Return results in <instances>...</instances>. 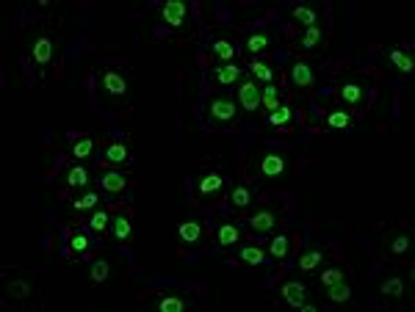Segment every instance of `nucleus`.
<instances>
[{"mask_svg":"<svg viewBox=\"0 0 415 312\" xmlns=\"http://www.w3.org/2000/svg\"><path fill=\"white\" fill-rule=\"evenodd\" d=\"M178 238L180 243H185V246H199L202 243V238H205V229H202V224L197 221V218H183L178 224Z\"/></svg>","mask_w":415,"mask_h":312,"instance_id":"nucleus-18","label":"nucleus"},{"mask_svg":"<svg viewBox=\"0 0 415 312\" xmlns=\"http://www.w3.org/2000/svg\"><path fill=\"white\" fill-rule=\"evenodd\" d=\"M100 185H103V191H108V194H122V191H127V185H130V177L125 174V171H106L103 174V180H100Z\"/></svg>","mask_w":415,"mask_h":312,"instance_id":"nucleus-31","label":"nucleus"},{"mask_svg":"<svg viewBox=\"0 0 415 312\" xmlns=\"http://www.w3.org/2000/svg\"><path fill=\"white\" fill-rule=\"evenodd\" d=\"M158 17L175 34H191V8H188L185 0H167L158 8Z\"/></svg>","mask_w":415,"mask_h":312,"instance_id":"nucleus-5","label":"nucleus"},{"mask_svg":"<svg viewBox=\"0 0 415 312\" xmlns=\"http://www.w3.org/2000/svg\"><path fill=\"white\" fill-rule=\"evenodd\" d=\"M28 52H31V61L36 64V69H39V72H48L50 64L56 61V42H53L50 34H36V36L31 39Z\"/></svg>","mask_w":415,"mask_h":312,"instance_id":"nucleus-7","label":"nucleus"},{"mask_svg":"<svg viewBox=\"0 0 415 312\" xmlns=\"http://www.w3.org/2000/svg\"><path fill=\"white\" fill-rule=\"evenodd\" d=\"M283 103H286V94H283V89L277 83H269V86L260 89V108H266V113H272Z\"/></svg>","mask_w":415,"mask_h":312,"instance_id":"nucleus-30","label":"nucleus"},{"mask_svg":"<svg viewBox=\"0 0 415 312\" xmlns=\"http://www.w3.org/2000/svg\"><path fill=\"white\" fill-rule=\"evenodd\" d=\"M241 241H244V229H241L238 224H230V221H222V224L216 227V243H219V246L230 249V246H238Z\"/></svg>","mask_w":415,"mask_h":312,"instance_id":"nucleus-25","label":"nucleus"},{"mask_svg":"<svg viewBox=\"0 0 415 312\" xmlns=\"http://www.w3.org/2000/svg\"><path fill=\"white\" fill-rule=\"evenodd\" d=\"M249 169L266 180V183H274V180H286L291 174V157L286 155L283 150H266L249 163Z\"/></svg>","mask_w":415,"mask_h":312,"instance_id":"nucleus-2","label":"nucleus"},{"mask_svg":"<svg viewBox=\"0 0 415 312\" xmlns=\"http://www.w3.org/2000/svg\"><path fill=\"white\" fill-rule=\"evenodd\" d=\"M316 276H318V285H321V288H330V285L346 282V279H349V268H344V265H332V268H324V271L316 274Z\"/></svg>","mask_w":415,"mask_h":312,"instance_id":"nucleus-39","label":"nucleus"},{"mask_svg":"<svg viewBox=\"0 0 415 312\" xmlns=\"http://www.w3.org/2000/svg\"><path fill=\"white\" fill-rule=\"evenodd\" d=\"M266 125H269V127H291V125H294V108L288 103L274 108L272 113H266Z\"/></svg>","mask_w":415,"mask_h":312,"instance_id":"nucleus-35","label":"nucleus"},{"mask_svg":"<svg viewBox=\"0 0 415 312\" xmlns=\"http://www.w3.org/2000/svg\"><path fill=\"white\" fill-rule=\"evenodd\" d=\"M64 185L72 191H86V188H92V171L83 163H72L64 171Z\"/></svg>","mask_w":415,"mask_h":312,"instance_id":"nucleus-17","label":"nucleus"},{"mask_svg":"<svg viewBox=\"0 0 415 312\" xmlns=\"http://www.w3.org/2000/svg\"><path fill=\"white\" fill-rule=\"evenodd\" d=\"M291 80H294L297 89H313V83H316V69H313L307 61H297V64L291 66Z\"/></svg>","mask_w":415,"mask_h":312,"instance_id":"nucleus-28","label":"nucleus"},{"mask_svg":"<svg viewBox=\"0 0 415 312\" xmlns=\"http://www.w3.org/2000/svg\"><path fill=\"white\" fill-rule=\"evenodd\" d=\"M106 160L111 163V166H127L130 163V144L127 141H111L108 147H106Z\"/></svg>","mask_w":415,"mask_h":312,"instance_id":"nucleus-32","label":"nucleus"},{"mask_svg":"<svg viewBox=\"0 0 415 312\" xmlns=\"http://www.w3.org/2000/svg\"><path fill=\"white\" fill-rule=\"evenodd\" d=\"M249 75H252L255 83H263V86H269V83L277 80V69H274L269 61H258V58H252V64H249Z\"/></svg>","mask_w":415,"mask_h":312,"instance_id":"nucleus-29","label":"nucleus"},{"mask_svg":"<svg viewBox=\"0 0 415 312\" xmlns=\"http://www.w3.org/2000/svg\"><path fill=\"white\" fill-rule=\"evenodd\" d=\"M277 293H280V302L288 304V307H294V310H299V307L310 299V288H307V282H302V279H286Z\"/></svg>","mask_w":415,"mask_h":312,"instance_id":"nucleus-10","label":"nucleus"},{"mask_svg":"<svg viewBox=\"0 0 415 312\" xmlns=\"http://www.w3.org/2000/svg\"><path fill=\"white\" fill-rule=\"evenodd\" d=\"M69 249H72V255H86V252L92 249V238H89V232L75 229V232L69 235Z\"/></svg>","mask_w":415,"mask_h":312,"instance_id":"nucleus-41","label":"nucleus"},{"mask_svg":"<svg viewBox=\"0 0 415 312\" xmlns=\"http://www.w3.org/2000/svg\"><path fill=\"white\" fill-rule=\"evenodd\" d=\"M3 290H6V296L14 299V302H31V299H34V282L25 279V276H22V279H6Z\"/></svg>","mask_w":415,"mask_h":312,"instance_id":"nucleus-22","label":"nucleus"},{"mask_svg":"<svg viewBox=\"0 0 415 312\" xmlns=\"http://www.w3.org/2000/svg\"><path fill=\"white\" fill-rule=\"evenodd\" d=\"M194 191L202 202H219L227 191V174L219 169V166H202L197 174H194Z\"/></svg>","mask_w":415,"mask_h":312,"instance_id":"nucleus-1","label":"nucleus"},{"mask_svg":"<svg viewBox=\"0 0 415 312\" xmlns=\"http://www.w3.org/2000/svg\"><path fill=\"white\" fill-rule=\"evenodd\" d=\"M324 293H327V299H330L332 304H346V302L352 299V285H349V279H346V282H338V285L324 288Z\"/></svg>","mask_w":415,"mask_h":312,"instance_id":"nucleus-40","label":"nucleus"},{"mask_svg":"<svg viewBox=\"0 0 415 312\" xmlns=\"http://www.w3.org/2000/svg\"><path fill=\"white\" fill-rule=\"evenodd\" d=\"M277 45V34L272 28H258V31H249L241 42V48L249 52V55H263Z\"/></svg>","mask_w":415,"mask_h":312,"instance_id":"nucleus-9","label":"nucleus"},{"mask_svg":"<svg viewBox=\"0 0 415 312\" xmlns=\"http://www.w3.org/2000/svg\"><path fill=\"white\" fill-rule=\"evenodd\" d=\"M97 89H100V97L103 100L122 103L130 94V80H127V75L122 69H117V66H103L100 75H97Z\"/></svg>","mask_w":415,"mask_h":312,"instance_id":"nucleus-3","label":"nucleus"},{"mask_svg":"<svg viewBox=\"0 0 415 312\" xmlns=\"http://www.w3.org/2000/svg\"><path fill=\"white\" fill-rule=\"evenodd\" d=\"M269 257L272 260H288L291 257V232L274 235V241L269 243Z\"/></svg>","mask_w":415,"mask_h":312,"instance_id":"nucleus-34","label":"nucleus"},{"mask_svg":"<svg viewBox=\"0 0 415 312\" xmlns=\"http://www.w3.org/2000/svg\"><path fill=\"white\" fill-rule=\"evenodd\" d=\"M94 150H97V139L94 136H83V139L72 141L69 155L75 157V160H89V157L94 155Z\"/></svg>","mask_w":415,"mask_h":312,"instance_id":"nucleus-37","label":"nucleus"},{"mask_svg":"<svg viewBox=\"0 0 415 312\" xmlns=\"http://www.w3.org/2000/svg\"><path fill=\"white\" fill-rule=\"evenodd\" d=\"M324 262H327V249L313 246V249H307V252L299 255L297 268L302 274H318V268H324Z\"/></svg>","mask_w":415,"mask_h":312,"instance_id":"nucleus-19","label":"nucleus"},{"mask_svg":"<svg viewBox=\"0 0 415 312\" xmlns=\"http://www.w3.org/2000/svg\"><path fill=\"white\" fill-rule=\"evenodd\" d=\"M100 194L94 191V188H86V191H78L75 197H72V202L66 205V213L69 215H89L92 210L100 208Z\"/></svg>","mask_w":415,"mask_h":312,"instance_id":"nucleus-14","label":"nucleus"},{"mask_svg":"<svg viewBox=\"0 0 415 312\" xmlns=\"http://www.w3.org/2000/svg\"><path fill=\"white\" fill-rule=\"evenodd\" d=\"M244 72H246V69H244L238 61H230V64H216V66L211 69V78H213L216 86L233 89V86H238V83L244 80Z\"/></svg>","mask_w":415,"mask_h":312,"instance_id":"nucleus-13","label":"nucleus"},{"mask_svg":"<svg viewBox=\"0 0 415 312\" xmlns=\"http://www.w3.org/2000/svg\"><path fill=\"white\" fill-rule=\"evenodd\" d=\"M86 224H89V229H92V232L103 235V232H108V227H111V213L100 205L97 210H92V213H89Z\"/></svg>","mask_w":415,"mask_h":312,"instance_id":"nucleus-38","label":"nucleus"},{"mask_svg":"<svg viewBox=\"0 0 415 312\" xmlns=\"http://www.w3.org/2000/svg\"><path fill=\"white\" fill-rule=\"evenodd\" d=\"M283 218H286L283 208H277V205H263L260 210L252 213V218L246 221V227H249L252 232H258V235H269V232H274L277 227H283Z\"/></svg>","mask_w":415,"mask_h":312,"instance_id":"nucleus-6","label":"nucleus"},{"mask_svg":"<svg viewBox=\"0 0 415 312\" xmlns=\"http://www.w3.org/2000/svg\"><path fill=\"white\" fill-rule=\"evenodd\" d=\"M111 279V260L108 257H97L89 262V282L92 285H106Z\"/></svg>","mask_w":415,"mask_h":312,"instance_id":"nucleus-33","label":"nucleus"},{"mask_svg":"<svg viewBox=\"0 0 415 312\" xmlns=\"http://www.w3.org/2000/svg\"><path fill=\"white\" fill-rule=\"evenodd\" d=\"M108 235L117 241V243H127L133 238V221L127 213H117L111 215V227H108Z\"/></svg>","mask_w":415,"mask_h":312,"instance_id":"nucleus-24","label":"nucleus"},{"mask_svg":"<svg viewBox=\"0 0 415 312\" xmlns=\"http://www.w3.org/2000/svg\"><path fill=\"white\" fill-rule=\"evenodd\" d=\"M413 249V232L405 229V227H396V229H388L382 235V252L391 255V257H407Z\"/></svg>","mask_w":415,"mask_h":312,"instance_id":"nucleus-8","label":"nucleus"},{"mask_svg":"<svg viewBox=\"0 0 415 312\" xmlns=\"http://www.w3.org/2000/svg\"><path fill=\"white\" fill-rule=\"evenodd\" d=\"M327 42H330V31H327L324 22H316V25L304 28L302 36H299V48L304 52H321L327 48Z\"/></svg>","mask_w":415,"mask_h":312,"instance_id":"nucleus-11","label":"nucleus"},{"mask_svg":"<svg viewBox=\"0 0 415 312\" xmlns=\"http://www.w3.org/2000/svg\"><path fill=\"white\" fill-rule=\"evenodd\" d=\"M238 257H241V262H246V265H263V262L269 260V255L260 246H241Z\"/></svg>","mask_w":415,"mask_h":312,"instance_id":"nucleus-42","label":"nucleus"},{"mask_svg":"<svg viewBox=\"0 0 415 312\" xmlns=\"http://www.w3.org/2000/svg\"><path fill=\"white\" fill-rule=\"evenodd\" d=\"M385 58H388V64H391L396 72H402V75H410L415 69V55H413V50H407V48H391Z\"/></svg>","mask_w":415,"mask_h":312,"instance_id":"nucleus-21","label":"nucleus"},{"mask_svg":"<svg viewBox=\"0 0 415 312\" xmlns=\"http://www.w3.org/2000/svg\"><path fill=\"white\" fill-rule=\"evenodd\" d=\"M379 293L385 299H393V302H402L407 296V282L402 276H385L379 279Z\"/></svg>","mask_w":415,"mask_h":312,"instance_id":"nucleus-27","label":"nucleus"},{"mask_svg":"<svg viewBox=\"0 0 415 312\" xmlns=\"http://www.w3.org/2000/svg\"><path fill=\"white\" fill-rule=\"evenodd\" d=\"M238 105H241V111L244 113H255L258 108H260V86L252 80V78H244L241 83H238Z\"/></svg>","mask_w":415,"mask_h":312,"instance_id":"nucleus-16","label":"nucleus"},{"mask_svg":"<svg viewBox=\"0 0 415 312\" xmlns=\"http://www.w3.org/2000/svg\"><path fill=\"white\" fill-rule=\"evenodd\" d=\"M211 55L216 58V64H230L238 61V45L230 36H216L213 45H211Z\"/></svg>","mask_w":415,"mask_h":312,"instance_id":"nucleus-20","label":"nucleus"},{"mask_svg":"<svg viewBox=\"0 0 415 312\" xmlns=\"http://www.w3.org/2000/svg\"><path fill=\"white\" fill-rule=\"evenodd\" d=\"M150 307L158 312H185L194 307V299H188L183 293H161L150 302Z\"/></svg>","mask_w":415,"mask_h":312,"instance_id":"nucleus-15","label":"nucleus"},{"mask_svg":"<svg viewBox=\"0 0 415 312\" xmlns=\"http://www.w3.org/2000/svg\"><path fill=\"white\" fill-rule=\"evenodd\" d=\"M291 20L302 25V28H310V25H316V22H321V11L313 6V3H299L291 8Z\"/></svg>","mask_w":415,"mask_h":312,"instance_id":"nucleus-26","label":"nucleus"},{"mask_svg":"<svg viewBox=\"0 0 415 312\" xmlns=\"http://www.w3.org/2000/svg\"><path fill=\"white\" fill-rule=\"evenodd\" d=\"M205 113H208V119L213 125H222V127H238L241 125V105H238V100L227 97V94L211 97Z\"/></svg>","mask_w":415,"mask_h":312,"instance_id":"nucleus-4","label":"nucleus"},{"mask_svg":"<svg viewBox=\"0 0 415 312\" xmlns=\"http://www.w3.org/2000/svg\"><path fill=\"white\" fill-rule=\"evenodd\" d=\"M365 97H368V86L357 78H349L338 86V100L346 105V108H363L365 105Z\"/></svg>","mask_w":415,"mask_h":312,"instance_id":"nucleus-12","label":"nucleus"},{"mask_svg":"<svg viewBox=\"0 0 415 312\" xmlns=\"http://www.w3.org/2000/svg\"><path fill=\"white\" fill-rule=\"evenodd\" d=\"M227 202H230V208H233V210L249 208V205L255 202V188H252L246 180H241V183H236V185L230 188V197H227Z\"/></svg>","mask_w":415,"mask_h":312,"instance_id":"nucleus-23","label":"nucleus"},{"mask_svg":"<svg viewBox=\"0 0 415 312\" xmlns=\"http://www.w3.org/2000/svg\"><path fill=\"white\" fill-rule=\"evenodd\" d=\"M324 122H327V127H330V130H355V116H352L349 111H344V108L330 111Z\"/></svg>","mask_w":415,"mask_h":312,"instance_id":"nucleus-36","label":"nucleus"}]
</instances>
